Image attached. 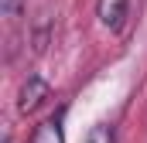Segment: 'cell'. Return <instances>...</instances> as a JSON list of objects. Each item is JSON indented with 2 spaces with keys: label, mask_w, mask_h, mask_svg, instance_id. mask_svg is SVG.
Wrapping results in <instances>:
<instances>
[{
  "label": "cell",
  "mask_w": 147,
  "mask_h": 143,
  "mask_svg": "<svg viewBox=\"0 0 147 143\" xmlns=\"http://www.w3.org/2000/svg\"><path fill=\"white\" fill-rule=\"evenodd\" d=\"M48 96H51V85H48L41 75H28V82L21 85V96H17V109L28 116V112H34L38 106H45Z\"/></svg>",
  "instance_id": "6da1fadb"
},
{
  "label": "cell",
  "mask_w": 147,
  "mask_h": 143,
  "mask_svg": "<svg viewBox=\"0 0 147 143\" xmlns=\"http://www.w3.org/2000/svg\"><path fill=\"white\" fill-rule=\"evenodd\" d=\"M127 17H130V0H99V21L110 31H120Z\"/></svg>",
  "instance_id": "7a4b0ae2"
},
{
  "label": "cell",
  "mask_w": 147,
  "mask_h": 143,
  "mask_svg": "<svg viewBox=\"0 0 147 143\" xmlns=\"http://www.w3.org/2000/svg\"><path fill=\"white\" fill-rule=\"evenodd\" d=\"M31 143H65L62 119H58V116H51V119H45L41 126H34V133H31Z\"/></svg>",
  "instance_id": "3957f363"
},
{
  "label": "cell",
  "mask_w": 147,
  "mask_h": 143,
  "mask_svg": "<svg viewBox=\"0 0 147 143\" xmlns=\"http://www.w3.org/2000/svg\"><path fill=\"white\" fill-rule=\"evenodd\" d=\"M21 10H24V0H0V14H3L7 21H17Z\"/></svg>",
  "instance_id": "277c9868"
},
{
  "label": "cell",
  "mask_w": 147,
  "mask_h": 143,
  "mask_svg": "<svg viewBox=\"0 0 147 143\" xmlns=\"http://www.w3.org/2000/svg\"><path fill=\"white\" fill-rule=\"evenodd\" d=\"M86 143H113V126H106V123H99L92 133H89V140Z\"/></svg>",
  "instance_id": "5b68a950"
},
{
  "label": "cell",
  "mask_w": 147,
  "mask_h": 143,
  "mask_svg": "<svg viewBox=\"0 0 147 143\" xmlns=\"http://www.w3.org/2000/svg\"><path fill=\"white\" fill-rule=\"evenodd\" d=\"M3 143H14V140H10V136H7V140H3Z\"/></svg>",
  "instance_id": "8992f818"
}]
</instances>
